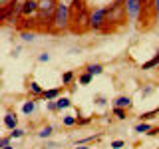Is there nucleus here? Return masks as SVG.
Wrapping results in <instances>:
<instances>
[{
	"label": "nucleus",
	"mask_w": 159,
	"mask_h": 149,
	"mask_svg": "<svg viewBox=\"0 0 159 149\" xmlns=\"http://www.w3.org/2000/svg\"><path fill=\"white\" fill-rule=\"evenodd\" d=\"M70 106H72V102H70L68 97H60L58 102H56V107H58V109H66V107H70Z\"/></svg>",
	"instance_id": "13"
},
{
	"label": "nucleus",
	"mask_w": 159,
	"mask_h": 149,
	"mask_svg": "<svg viewBox=\"0 0 159 149\" xmlns=\"http://www.w3.org/2000/svg\"><path fill=\"white\" fill-rule=\"evenodd\" d=\"M70 28V6L64 2H58L56 16H54V30H66Z\"/></svg>",
	"instance_id": "2"
},
{
	"label": "nucleus",
	"mask_w": 159,
	"mask_h": 149,
	"mask_svg": "<svg viewBox=\"0 0 159 149\" xmlns=\"http://www.w3.org/2000/svg\"><path fill=\"white\" fill-rule=\"evenodd\" d=\"M155 66H159V52L155 54V56H153L151 60H149V62H145L141 66V70H151V68H155Z\"/></svg>",
	"instance_id": "10"
},
{
	"label": "nucleus",
	"mask_w": 159,
	"mask_h": 149,
	"mask_svg": "<svg viewBox=\"0 0 159 149\" xmlns=\"http://www.w3.org/2000/svg\"><path fill=\"white\" fill-rule=\"evenodd\" d=\"M56 8L58 4L54 0H40L38 6V16H36V24L40 30L50 32L54 28V16H56Z\"/></svg>",
	"instance_id": "1"
},
{
	"label": "nucleus",
	"mask_w": 159,
	"mask_h": 149,
	"mask_svg": "<svg viewBox=\"0 0 159 149\" xmlns=\"http://www.w3.org/2000/svg\"><path fill=\"white\" fill-rule=\"evenodd\" d=\"M78 123H80V125H86V123H89V119L86 117V119H78Z\"/></svg>",
	"instance_id": "30"
},
{
	"label": "nucleus",
	"mask_w": 159,
	"mask_h": 149,
	"mask_svg": "<svg viewBox=\"0 0 159 149\" xmlns=\"http://www.w3.org/2000/svg\"><path fill=\"white\" fill-rule=\"evenodd\" d=\"M125 145V141H113L111 143V149H119V147H123Z\"/></svg>",
	"instance_id": "26"
},
{
	"label": "nucleus",
	"mask_w": 159,
	"mask_h": 149,
	"mask_svg": "<svg viewBox=\"0 0 159 149\" xmlns=\"http://www.w3.org/2000/svg\"><path fill=\"white\" fill-rule=\"evenodd\" d=\"M38 6H40V0H26V2L22 4L20 16L22 18H36L38 16Z\"/></svg>",
	"instance_id": "5"
},
{
	"label": "nucleus",
	"mask_w": 159,
	"mask_h": 149,
	"mask_svg": "<svg viewBox=\"0 0 159 149\" xmlns=\"http://www.w3.org/2000/svg\"><path fill=\"white\" fill-rule=\"evenodd\" d=\"M89 82H92V74H82V76H80V84H82V86H88Z\"/></svg>",
	"instance_id": "19"
},
{
	"label": "nucleus",
	"mask_w": 159,
	"mask_h": 149,
	"mask_svg": "<svg viewBox=\"0 0 159 149\" xmlns=\"http://www.w3.org/2000/svg\"><path fill=\"white\" fill-rule=\"evenodd\" d=\"M76 123H78V119L74 117V115H66V117H64V125L72 127V125H76Z\"/></svg>",
	"instance_id": "17"
},
{
	"label": "nucleus",
	"mask_w": 159,
	"mask_h": 149,
	"mask_svg": "<svg viewBox=\"0 0 159 149\" xmlns=\"http://www.w3.org/2000/svg\"><path fill=\"white\" fill-rule=\"evenodd\" d=\"M22 4H18V0H8L2 4V20L4 22H16V14H20Z\"/></svg>",
	"instance_id": "3"
},
{
	"label": "nucleus",
	"mask_w": 159,
	"mask_h": 149,
	"mask_svg": "<svg viewBox=\"0 0 159 149\" xmlns=\"http://www.w3.org/2000/svg\"><path fill=\"white\" fill-rule=\"evenodd\" d=\"M153 4H155V18L159 20V0H153Z\"/></svg>",
	"instance_id": "27"
},
{
	"label": "nucleus",
	"mask_w": 159,
	"mask_h": 149,
	"mask_svg": "<svg viewBox=\"0 0 159 149\" xmlns=\"http://www.w3.org/2000/svg\"><path fill=\"white\" fill-rule=\"evenodd\" d=\"M113 115L117 119H125V109L123 107H113Z\"/></svg>",
	"instance_id": "16"
},
{
	"label": "nucleus",
	"mask_w": 159,
	"mask_h": 149,
	"mask_svg": "<svg viewBox=\"0 0 159 149\" xmlns=\"http://www.w3.org/2000/svg\"><path fill=\"white\" fill-rule=\"evenodd\" d=\"M10 139H12V137H2V139H0V149H2V147H6L8 143H10Z\"/></svg>",
	"instance_id": "25"
},
{
	"label": "nucleus",
	"mask_w": 159,
	"mask_h": 149,
	"mask_svg": "<svg viewBox=\"0 0 159 149\" xmlns=\"http://www.w3.org/2000/svg\"><path fill=\"white\" fill-rule=\"evenodd\" d=\"M135 131H137V133L151 131V125H147V123H137V125H135Z\"/></svg>",
	"instance_id": "15"
},
{
	"label": "nucleus",
	"mask_w": 159,
	"mask_h": 149,
	"mask_svg": "<svg viewBox=\"0 0 159 149\" xmlns=\"http://www.w3.org/2000/svg\"><path fill=\"white\" fill-rule=\"evenodd\" d=\"M72 79H74V72H66V74L62 76V84H66V86H68Z\"/></svg>",
	"instance_id": "22"
},
{
	"label": "nucleus",
	"mask_w": 159,
	"mask_h": 149,
	"mask_svg": "<svg viewBox=\"0 0 159 149\" xmlns=\"http://www.w3.org/2000/svg\"><path fill=\"white\" fill-rule=\"evenodd\" d=\"M22 40H24V42H32V40H34V34L32 32H22Z\"/></svg>",
	"instance_id": "24"
},
{
	"label": "nucleus",
	"mask_w": 159,
	"mask_h": 149,
	"mask_svg": "<svg viewBox=\"0 0 159 149\" xmlns=\"http://www.w3.org/2000/svg\"><path fill=\"white\" fill-rule=\"evenodd\" d=\"M76 149H88V147H84V145H78V147H76Z\"/></svg>",
	"instance_id": "31"
},
{
	"label": "nucleus",
	"mask_w": 159,
	"mask_h": 149,
	"mask_svg": "<svg viewBox=\"0 0 159 149\" xmlns=\"http://www.w3.org/2000/svg\"><path fill=\"white\" fill-rule=\"evenodd\" d=\"M58 93H60V89H58V88H56V89H48V92H44V93H42V97L50 102V99H56V97H58Z\"/></svg>",
	"instance_id": "12"
},
{
	"label": "nucleus",
	"mask_w": 159,
	"mask_h": 149,
	"mask_svg": "<svg viewBox=\"0 0 159 149\" xmlns=\"http://www.w3.org/2000/svg\"><path fill=\"white\" fill-rule=\"evenodd\" d=\"M159 133V127H151V131H149V135H157Z\"/></svg>",
	"instance_id": "29"
},
{
	"label": "nucleus",
	"mask_w": 159,
	"mask_h": 149,
	"mask_svg": "<svg viewBox=\"0 0 159 149\" xmlns=\"http://www.w3.org/2000/svg\"><path fill=\"white\" fill-rule=\"evenodd\" d=\"M113 106L116 107H131V99H129L127 96H119V97H116Z\"/></svg>",
	"instance_id": "9"
},
{
	"label": "nucleus",
	"mask_w": 159,
	"mask_h": 149,
	"mask_svg": "<svg viewBox=\"0 0 159 149\" xmlns=\"http://www.w3.org/2000/svg\"><path fill=\"white\" fill-rule=\"evenodd\" d=\"M107 12H109L107 6L93 10L92 18H89V26H92V30H102L103 26H106V24H107Z\"/></svg>",
	"instance_id": "4"
},
{
	"label": "nucleus",
	"mask_w": 159,
	"mask_h": 149,
	"mask_svg": "<svg viewBox=\"0 0 159 149\" xmlns=\"http://www.w3.org/2000/svg\"><path fill=\"white\" fill-rule=\"evenodd\" d=\"M34 107H36V102H32V99H30V102H26V103L22 106V111H24V113H32Z\"/></svg>",
	"instance_id": "14"
},
{
	"label": "nucleus",
	"mask_w": 159,
	"mask_h": 149,
	"mask_svg": "<svg viewBox=\"0 0 159 149\" xmlns=\"http://www.w3.org/2000/svg\"><path fill=\"white\" fill-rule=\"evenodd\" d=\"M141 8H143V0H127L125 2V12H127V16L131 20H135L139 16Z\"/></svg>",
	"instance_id": "7"
},
{
	"label": "nucleus",
	"mask_w": 159,
	"mask_h": 149,
	"mask_svg": "<svg viewBox=\"0 0 159 149\" xmlns=\"http://www.w3.org/2000/svg\"><path fill=\"white\" fill-rule=\"evenodd\" d=\"M86 0H72V4H70V24L76 20L80 14L86 12Z\"/></svg>",
	"instance_id": "6"
},
{
	"label": "nucleus",
	"mask_w": 159,
	"mask_h": 149,
	"mask_svg": "<svg viewBox=\"0 0 159 149\" xmlns=\"http://www.w3.org/2000/svg\"><path fill=\"white\" fill-rule=\"evenodd\" d=\"M24 135V131H22V129H12V131H10V137H12V139H18V137H22Z\"/></svg>",
	"instance_id": "23"
},
{
	"label": "nucleus",
	"mask_w": 159,
	"mask_h": 149,
	"mask_svg": "<svg viewBox=\"0 0 159 149\" xmlns=\"http://www.w3.org/2000/svg\"><path fill=\"white\" fill-rule=\"evenodd\" d=\"M157 113H159V107L151 109V111H147V113H141V115H139V117H141V119H151L153 115H157Z\"/></svg>",
	"instance_id": "18"
},
{
	"label": "nucleus",
	"mask_w": 159,
	"mask_h": 149,
	"mask_svg": "<svg viewBox=\"0 0 159 149\" xmlns=\"http://www.w3.org/2000/svg\"><path fill=\"white\" fill-rule=\"evenodd\" d=\"M38 135H40V137H50V135H52V125H46L44 129H40Z\"/></svg>",
	"instance_id": "20"
},
{
	"label": "nucleus",
	"mask_w": 159,
	"mask_h": 149,
	"mask_svg": "<svg viewBox=\"0 0 159 149\" xmlns=\"http://www.w3.org/2000/svg\"><path fill=\"white\" fill-rule=\"evenodd\" d=\"M2 149H14V147H10V145H6V147H2Z\"/></svg>",
	"instance_id": "32"
},
{
	"label": "nucleus",
	"mask_w": 159,
	"mask_h": 149,
	"mask_svg": "<svg viewBox=\"0 0 159 149\" xmlns=\"http://www.w3.org/2000/svg\"><path fill=\"white\" fill-rule=\"evenodd\" d=\"M4 125H6L10 131H12V129H16V125H18V117L14 115V113H6V115H4Z\"/></svg>",
	"instance_id": "8"
},
{
	"label": "nucleus",
	"mask_w": 159,
	"mask_h": 149,
	"mask_svg": "<svg viewBox=\"0 0 159 149\" xmlns=\"http://www.w3.org/2000/svg\"><path fill=\"white\" fill-rule=\"evenodd\" d=\"M38 60H40V62H48V60H50V54H42Z\"/></svg>",
	"instance_id": "28"
},
{
	"label": "nucleus",
	"mask_w": 159,
	"mask_h": 149,
	"mask_svg": "<svg viewBox=\"0 0 159 149\" xmlns=\"http://www.w3.org/2000/svg\"><path fill=\"white\" fill-rule=\"evenodd\" d=\"M30 92H34V93H38V96H40V93H44V89L40 88L36 82H30Z\"/></svg>",
	"instance_id": "21"
},
{
	"label": "nucleus",
	"mask_w": 159,
	"mask_h": 149,
	"mask_svg": "<svg viewBox=\"0 0 159 149\" xmlns=\"http://www.w3.org/2000/svg\"><path fill=\"white\" fill-rule=\"evenodd\" d=\"M102 72H103V68L99 66V64H92V66H88V74H92V76H99Z\"/></svg>",
	"instance_id": "11"
}]
</instances>
